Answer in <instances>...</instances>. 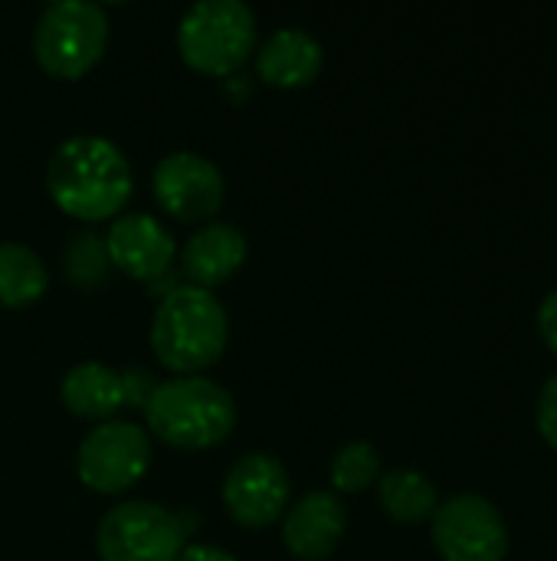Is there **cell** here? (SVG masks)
Segmentation results:
<instances>
[{"mask_svg":"<svg viewBox=\"0 0 557 561\" xmlns=\"http://www.w3.org/2000/svg\"><path fill=\"white\" fill-rule=\"evenodd\" d=\"M135 178L125 151L102 135H72L46 164V191L76 220H108L131 197Z\"/></svg>","mask_w":557,"mask_h":561,"instance_id":"obj_1","label":"cell"},{"mask_svg":"<svg viewBox=\"0 0 557 561\" xmlns=\"http://www.w3.org/2000/svg\"><path fill=\"white\" fill-rule=\"evenodd\" d=\"M227 339L230 319L213 289L184 283L161 296L151 322V348L164 368L197 375L223 355Z\"/></svg>","mask_w":557,"mask_h":561,"instance_id":"obj_2","label":"cell"},{"mask_svg":"<svg viewBox=\"0 0 557 561\" xmlns=\"http://www.w3.org/2000/svg\"><path fill=\"white\" fill-rule=\"evenodd\" d=\"M148 431L177 450H207L236 427L233 394L204 375H177L154 385L144 404Z\"/></svg>","mask_w":557,"mask_h":561,"instance_id":"obj_3","label":"cell"},{"mask_svg":"<svg viewBox=\"0 0 557 561\" xmlns=\"http://www.w3.org/2000/svg\"><path fill=\"white\" fill-rule=\"evenodd\" d=\"M256 13L243 0H197L177 23V53L207 76H233L256 53Z\"/></svg>","mask_w":557,"mask_h":561,"instance_id":"obj_4","label":"cell"},{"mask_svg":"<svg viewBox=\"0 0 557 561\" xmlns=\"http://www.w3.org/2000/svg\"><path fill=\"white\" fill-rule=\"evenodd\" d=\"M108 46V16L92 0L49 3L33 30V53L56 79H79Z\"/></svg>","mask_w":557,"mask_h":561,"instance_id":"obj_5","label":"cell"},{"mask_svg":"<svg viewBox=\"0 0 557 561\" xmlns=\"http://www.w3.org/2000/svg\"><path fill=\"white\" fill-rule=\"evenodd\" d=\"M184 539L177 513L158 503L128 500L102 516L95 549L102 561H177Z\"/></svg>","mask_w":557,"mask_h":561,"instance_id":"obj_6","label":"cell"},{"mask_svg":"<svg viewBox=\"0 0 557 561\" xmlns=\"http://www.w3.org/2000/svg\"><path fill=\"white\" fill-rule=\"evenodd\" d=\"M430 536L443 561H506L509 526L499 506L479 493L443 500L430 519Z\"/></svg>","mask_w":557,"mask_h":561,"instance_id":"obj_7","label":"cell"},{"mask_svg":"<svg viewBox=\"0 0 557 561\" xmlns=\"http://www.w3.org/2000/svg\"><path fill=\"white\" fill-rule=\"evenodd\" d=\"M151 467V437L141 424L131 421H102L95 424L79 450L76 470L79 480L95 493H125Z\"/></svg>","mask_w":557,"mask_h":561,"instance_id":"obj_8","label":"cell"},{"mask_svg":"<svg viewBox=\"0 0 557 561\" xmlns=\"http://www.w3.org/2000/svg\"><path fill=\"white\" fill-rule=\"evenodd\" d=\"M292 480L269 454L240 457L223 477V506L246 529H266L289 510Z\"/></svg>","mask_w":557,"mask_h":561,"instance_id":"obj_9","label":"cell"},{"mask_svg":"<svg viewBox=\"0 0 557 561\" xmlns=\"http://www.w3.org/2000/svg\"><path fill=\"white\" fill-rule=\"evenodd\" d=\"M151 184H154L158 204L171 217L187 220V224L213 217L223 204V194H227L220 168L197 151L164 154L154 168Z\"/></svg>","mask_w":557,"mask_h":561,"instance_id":"obj_10","label":"cell"},{"mask_svg":"<svg viewBox=\"0 0 557 561\" xmlns=\"http://www.w3.org/2000/svg\"><path fill=\"white\" fill-rule=\"evenodd\" d=\"M108 260L131 279H158L171 270L177 243L151 214H121L105 233Z\"/></svg>","mask_w":557,"mask_h":561,"instance_id":"obj_11","label":"cell"},{"mask_svg":"<svg viewBox=\"0 0 557 561\" xmlns=\"http://www.w3.org/2000/svg\"><path fill=\"white\" fill-rule=\"evenodd\" d=\"M348 529V510L338 493L315 490L295 500L282 516V546L305 561L328 559Z\"/></svg>","mask_w":557,"mask_h":561,"instance_id":"obj_12","label":"cell"},{"mask_svg":"<svg viewBox=\"0 0 557 561\" xmlns=\"http://www.w3.org/2000/svg\"><path fill=\"white\" fill-rule=\"evenodd\" d=\"M322 62H325V49L318 36L302 26H279L256 49V72L279 89L309 85L322 72Z\"/></svg>","mask_w":557,"mask_h":561,"instance_id":"obj_13","label":"cell"},{"mask_svg":"<svg viewBox=\"0 0 557 561\" xmlns=\"http://www.w3.org/2000/svg\"><path fill=\"white\" fill-rule=\"evenodd\" d=\"M243 260H246V237L240 227L227 220L204 224L197 233H190L181 253L190 286H200V289H213L227 283L243 266Z\"/></svg>","mask_w":557,"mask_h":561,"instance_id":"obj_14","label":"cell"},{"mask_svg":"<svg viewBox=\"0 0 557 561\" xmlns=\"http://www.w3.org/2000/svg\"><path fill=\"white\" fill-rule=\"evenodd\" d=\"M62 404L82 421H112L125 408L121 375L102 362H79L59 385Z\"/></svg>","mask_w":557,"mask_h":561,"instance_id":"obj_15","label":"cell"},{"mask_svg":"<svg viewBox=\"0 0 557 561\" xmlns=\"http://www.w3.org/2000/svg\"><path fill=\"white\" fill-rule=\"evenodd\" d=\"M378 500H381V510L401 526L430 523L437 506H440L433 480L423 477L420 470H410V467H397L391 473H381Z\"/></svg>","mask_w":557,"mask_h":561,"instance_id":"obj_16","label":"cell"},{"mask_svg":"<svg viewBox=\"0 0 557 561\" xmlns=\"http://www.w3.org/2000/svg\"><path fill=\"white\" fill-rule=\"evenodd\" d=\"M49 286V270L43 256L23 243H0V306L20 309L36 302Z\"/></svg>","mask_w":557,"mask_h":561,"instance_id":"obj_17","label":"cell"},{"mask_svg":"<svg viewBox=\"0 0 557 561\" xmlns=\"http://www.w3.org/2000/svg\"><path fill=\"white\" fill-rule=\"evenodd\" d=\"M112 270V260H108V247H105V237L95 233V230H76L62 250V273L72 286L79 289H95L105 283Z\"/></svg>","mask_w":557,"mask_h":561,"instance_id":"obj_18","label":"cell"},{"mask_svg":"<svg viewBox=\"0 0 557 561\" xmlns=\"http://www.w3.org/2000/svg\"><path fill=\"white\" fill-rule=\"evenodd\" d=\"M381 480V457L368 440L345 444L332 460V486L338 493H361Z\"/></svg>","mask_w":557,"mask_h":561,"instance_id":"obj_19","label":"cell"},{"mask_svg":"<svg viewBox=\"0 0 557 561\" xmlns=\"http://www.w3.org/2000/svg\"><path fill=\"white\" fill-rule=\"evenodd\" d=\"M535 427L542 434V440L557 450V371L542 385L538 401H535Z\"/></svg>","mask_w":557,"mask_h":561,"instance_id":"obj_20","label":"cell"},{"mask_svg":"<svg viewBox=\"0 0 557 561\" xmlns=\"http://www.w3.org/2000/svg\"><path fill=\"white\" fill-rule=\"evenodd\" d=\"M121 391H125V404L144 408L154 391V378L144 368H128L121 371Z\"/></svg>","mask_w":557,"mask_h":561,"instance_id":"obj_21","label":"cell"},{"mask_svg":"<svg viewBox=\"0 0 557 561\" xmlns=\"http://www.w3.org/2000/svg\"><path fill=\"white\" fill-rule=\"evenodd\" d=\"M538 332H542V342L557 355V289H552L542 302H538Z\"/></svg>","mask_w":557,"mask_h":561,"instance_id":"obj_22","label":"cell"},{"mask_svg":"<svg viewBox=\"0 0 557 561\" xmlns=\"http://www.w3.org/2000/svg\"><path fill=\"white\" fill-rule=\"evenodd\" d=\"M177 561H236L227 549H217V546H184L181 559Z\"/></svg>","mask_w":557,"mask_h":561,"instance_id":"obj_23","label":"cell"},{"mask_svg":"<svg viewBox=\"0 0 557 561\" xmlns=\"http://www.w3.org/2000/svg\"><path fill=\"white\" fill-rule=\"evenodd\" d=\"M250 89H253L250 76H243V72H240V76H236V72H233V76H227V92H230L233 99H246V95H250Z\"/></svg>","mask_w":557,"mask_h":561,"instance_id":"obj_24","label":"cell"}]
</instances>
